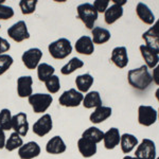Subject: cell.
Masks as SVG:
<instances>
[{
  "label": "cell",
  "instance_id": "d590c367",
  "mask_svg": "<svg viewBox=\"0 0 159 159\" xmlns=\"http://www.w3.org/2000/svg\"><path fill=\"white\" fill-rule=\"evenodd\" d=\"M15 12L12 7L6 6V4H0V20H7L11 19L14 16Z\"/></svg>",
  "mask_w": 159,
  "mask_h": 159
},
{
  "label": "cell",
  "instance_id": "8992f818",
  "mask_svg": "<svg viewBox=\"0 0 159 159\" xmlns=\"http://www.w3.org/2000/svg\"><path fill=\"white\" fill-rule=\"evenodd\" d=\"M7 35L9 37L16 43H22L25 39L30 38V32L28 30L27 24L25 20H19L15 22L7 29Z\"/></svg>",
  "mask_w": 159,
  "mask_h": 159
},
{
  "label": "cell",
  "instance_id": "9c48e42d",
  "mask_svg": "<svg viewBox=\"0 0 159 159\" xmlns=\"http://www.w3.org/2000/svg\"><path fill=\"white\" fill-rule=\"evenodd\" d=\"M53 129V120L50 114H43L36 122L33 124L32 130L38 137H45Z\"/></svg>",
  "mask_w": 159,
  "mask_h": 159
},
{
  "label": "cell",
  "instance_id": "d4e9b609",
  "mask_svg": "<svg viewBox=\"0 0 159 159\" xmlns=\"http://www.w3.org/2000/svg\"><path fill=\"white\" fill-rule=\"evenodd\" d=\"M123 16V7L117 4H112L107 7L104 13V19L107 25H112Z\"/></svg>",
  "mask_w": 159,
  "mask_h": 159
},
{
  "label": "cell",
  "instance_id": "8fae6325",
  "mask_svg": "<svg viewBox=\"0 0 159 159\" xmlns=\"http://www.w3.org/2000/svg\"><path fill=\"white\" fill-rule=\"evenodd\" d=\"M29 121H28V116L25 112H17L13 116L12 119V129L15 133H17L21 137H25L29 133Z\"/></svg>",
  "mask_w": 159,
  "mask_h": 159
},
{
  "label": "cell",
  "instance_id": "7402d4cb",
  "mask_svg": "<svg viewBox=\"0 0 159 159\" xmlns=\"http://www.w3.org/2000/svg\"><path fill=\"white\" fill-rule=\"evenodd\" d=\"M111 35H110V32L105 28L102 27H94L93 29L91 30V39L93 45H103V43H106L108 40L110 39Z\"/></svg>",
  "mask_w": 159,
  "mask_h": 159
},
{
  "label": "cell",
  "instance_id": "d6986e66",
  "mask_svg": "<svg viewBox=\"0 0 159 159\" xmlns=\"http://www.w3.org/2000/svg\"><path fill=\"white\" fill-rule=\"evenodd\" d=\"M139 50H140V53L142 55L143 60H144L145 64H147V67L148 68H155L156 66L158 65L159 63V54L153 51L152 49L148 47L145 45H141L139 47Z\"/></svg>",
  "mask_w": 159,
  "mask_h": 159
},
{
  "label": "cell",
  "instance_id": "cb8c5ba5",
  "mask_svg": "<svg viewBox=\"0 0 159 159\" xmlns=\"http://www.w3.org/2000/svg\"><path fill=\"white\" fill-rule=\"evenodd\" d=\"M94 80L90 73L80 74L75 79V86L81 93H87L93 84Z\"/></svg>",
  "mask_w": 159,
  "mask_h": 159
},
{
  "label": "cell",
  "instance_id": "ac0fdd59",
  "mask_svg": "<svg viewBox=\"0 0 159 159\" xmlns=\"http://www.w3.org/2000/svg\"><path fill=\"white\" fill-rule=\"evenodd\" d=\"M120 139H121V135L117 127H111L107 132L104 133L103 143L106 150H114L120 144Z\"/></svg>",
  "mask_w": 159,
  "mask_h": 159
},
{
  "label": "cell",
  "instance_id": "6da1fadb",
  "mask_svg": "<svg viewBox=\"0 0 159 159\" xmlns=\"http://www.w3.org/2000/svg\"><path fill=\"white\" fill-rule=\"evenodd\" d=\"M127 81L133 88L138 90H145L152 84L153 79L148 72V68L143 65L139 68L129 70L127 73Z\"/></svg>",
  "mask_w": 159,
  "mask_h": 159
},
{
  "label": "cell",
  "instance_id": "2e32d148",
  "mask_svg": "<svg viewBox=\"0 0 159 159\" xmlns=\"http://www.w3.org/2000/svg\"><path fill=\"white\" fill-rule=\"evenodd\" d=\"M78 150L84 158H90L98 152V147H97V143L81 137L78 140Z\"/></svg>",
  "mask_w": 159,
  "mask_h": 159
},
{
  "label": "cell",
  "instance_id": "4fadbf2b",
  "mask_svg": "<svg viewBox=\"0 0 159 159\" xmlns=\"http://www.w3.org/2000/svg\"><path fill=\"white\" fill-rule=\"evenodd\" d=\"M33 79L30 75H22L17 79V94L19 98H29L33 94Z\"/></svg>",
  "mask_w": 159,
  "mask_h": 159
},
{
  "label": "cell",
  "instance_id": "44dd1931",
  "mask_svg": "<svg viewBox=\"0 0 159 159\" xmlns=\"http://www.w3.org/2000/svg\"><path fill=\"white\" fill-rule=\"evenodd\" d=\"M112 110L110 107L108 106H100L97 107L93 111L91 112L90 117H89V120H90L91 123L93 124H100V123L104 122L105 120H107L108 118L111 116Z\"/></svg>",
  "mask_w": 159,
  "mask_h": 159
},
{
  "label": "cell",
  "instance_id": "e0dca14e",
  "mask_svg": "<svg viewBox=\"0 0 159 159\" xmlns=\"http://www.w3.org/2000/svg\"><path fill=\"white\" fill-rule=\"evenodd\" d=\"M74 49L78 53L83 55H91L94 52V45L92 43V39L90 36H81L75 42Z\"/></svg>",
  "mask_w": 159,
  "mask_h": 159
},
{
  "label": "cell",
  "instance_id": "5b68a950",
  "mask_svg": "<svg viewBox=\"0 0 159 159\" xmlns=\"http://www.w3.org/2000/svg\"><path fill=\"white\" fill-rule=\"evenodd\" d=\"M83 99V93H81L75 88H70L61 94L58 98V103L64 107H78L82 104Z\"/></svg>",
  "mask_w": 159,
  "mask_h": 159
},
{
  "label": "cell",
  "instance_id": "30bf717a",
  "mask_svg": "<svg viewBox=\"0 0 159 159\" xmlns=\"http://www.w3.org/2000/svg\"><path fill=\"white\" fill-rule=\"evenodd\" d=\"M157 118V111L150 105H140L138 108V122L143 126L153 125Z\"/></svg>",
  "mask_w": 159,
  "mask_h": 159
},
{
  "label": "cell",
  "instance_id": "1f68e13d",
  "mask_svg": "<svg viewBox=\"0 0 159 159\" xmlns=\"http://www.w3.org/2000/svg\"><path fill=\"white\" fill-rule=\"evenodd\" d=\"M13 115L9 108H2L0 110V129L4 132L12 129Z\"/></svg>",
  "mask_w": 159,
  "mask_h": 159
},
{
  "label": "cell",
  "instance_id": "b9f144b4",
  "mask_svg": "<svg viewBox=\"0 0 159 159\" xmlns=\"http://www.w3.org/2000/svg\"><path fill=\"white\" fill-rule=\"evenodd\" d=\"M151 29L154 30V31H155V32L159 33V19L157 20V21L155 22V24H154V25H153L152 28H151Z\"/></svg>",
  "mask_w": 159,
  "mask_h": 159
},
{
  "label": "cell",
  "instance_id": "7a4b0ae2",
  "mask_svg": "<svg viewBox=\"0 0 159 159\" xmlns=\"http://www.w3.org/2000/svg\"><path fill=\"white\" fill-rule=\"evenodd\" d=\"M48 51L54 60H64L72 52V45L68 38H58L48 46Z\"/></svg>",
  "mask_w": 159,
  "mask_h": 159
},
{
  "label": "cell",
  "instance_id": "f35d334b",
  "mask_svg": "<svg viewBox=\"0 0 159 159\" xmlns=\"http://www.w3.org/2000/svg\"><path fill=\"white\" fill-rule=\"evenodd\" d=\"M153 82L156 85H159V64L153 69V74H152Z\"/></svg>",
  "mask_w": 159,
  "mask_h": 159
},
{
  "label": "cell",
  "instance_id": "8d00e7d4",
  "mask_svg": "<svg viewBox=\"0 0 159 159\" xmlns=\"http://www.w3.org/2000/svg\"><path fill=\"white\" fill-rule=\"evenodd\" d=\"M92 6L96 9V11L98 12V14L99 13H105L107 7H109V1L108 0H96Z\"/></svg>",
  "mask_w": 159,
  "mask_h": 159
},
{
  "label": "cell",
  "instance_id": "4316f807",
  "mask_svg": "<svg viewBox=\"0 0 159 159\" xmlns=\"http://www.w3.org/2000/svg\"><path fill=\"white\" fill-rule=\"evenodd\" d=\"M142 38L145 42V46H148L150 49L159 54V33L155 32L150 28L147 32L142 34Z\"/></svg>",
  "mask_w": 159,
  "mask_h": 159
},
{
  "label": "cell",
  "instance_id": "484cf974",
  "mask_svg": "<svg viewBox=\"0 0 159 159\" xmlns=\"http://www.w3.org/2000/svg\"><path fill=\"white\" fill-rule=\"evenodd\" d=\"M120 147H121V151L124 154H129L136 147H138L137 137H135L132 134H127V133L121 135Z\"/></svg>",
  "mask_w": 159,
  "mask_h": 159
},
{
  "label": "cell",
  "instance_id": "277c9868",
  "mask_svg": "<svg viewBox=\"0 0 159 159\" xmlns=\"http://www.w3.org/2000/svg\"><path fill=\"white\" fill-rule=\"evenodd\" d=\"M78 12V18L81 19V21L85 25V27L88 30H92L94 28L97 19H98V12L93 7L91 3H82L76 9Z\"/></svg>",
  "mask_w": 159,
  "mask_h": 159
},
{
  "label": "cell",
  "instance_id": "7bdbcfd3",
  "mask_svg": "<svg viewBox=\"0 0 159 159\" xmlns=\"http://www.w3.org/2000/svg\"><path fill=\"white\" fill-rule=\"evenodd\" d=\"M122 159H138L137 157H135V156H129V155H126V156H124Z\"/></svg>",
  "mask_w": 159,
  "mask_h": 159
},
{
  "label": "cell",
  "instance_id": "3957f363",
  "mask_svg": "<svg viewBox=\"0 0 159 159\" xmlns=\"http://www.w3.org/2000/svg\"><path fill=\"white\" fill-rule=\"evenodd\" d=\"M29 104L35 114H45L51 104L53 103V97L50 93H33L28 98Z\"/></svg>",
  "mask_w": 159,
  "mask_h": 159
},
{
  "label": "cell",
  "instance_id": "bcb514c9",
  "mask_svg": "<svg viewBox=\"0 0 159 159\" xmlns=\"http://www.w3.org/2000/svg\"><path fill=\"white\" fill-rule=\"evenodd\" d=\"M157 115H158V119H159V109H158V114Z\"/></svg>",
  "mask_w": 159,
  "mask_h": 159
},
{
  "label": "cell",
  "instance_id": "7c38bea8",
  "mask_svg": "<svg viewBox=\"0 0 159 159\" xmlns=\"http://www.w3.org/2000/svg\"><path fill=\"white\" fill-rule=\"evenodd\" d=\"M40 152H42V148L37 142L29 141V142L24 143L18 148L17 154L20 159H34L40 155Z\"/></svg>",
  "mask_w": 159,
  "mask_h": 159
},
{
  "label": "cell",
  "instance_id": "d6a6232c",
  "mask_svg": "<svg viewBox=\"0 0 159 159\" xmlns=\"http://www.w3.org/2000/svg\"><path fill=\"white\" fill-rule=\"evenodd\" d=\"M38 1L37 0H20L19 1V7L20 11L24 15H30L33 14L36 10Z\"/></svg>",
  "mask_w": 159,
  "mask_h": 159
},
{
  "label": "cell",
  "instance_id": "f1b7e54d",
  "mask_svg": "<svg viewBox=\"0 0 159 159\" xmlns=\"http://www.w3.org/2000/svg\"><path fill=\"white\" fill-rule=\"evenodd\" d=\"M82 137L86 138V139L92 141L94 143H100L104 138V132H102L101 129H98L96 126H91L88 127L87 129H85L82 134Z\"/></svg>",
  "mask_w": 159,
  "mask_h": 159
},
{
  "label": "cell",
  "instance_id": "83f0119b",
  "mask_svg": "<svg viewBox=\"0 0 159 159\" xmlns=\"http://www.w3.org/2000/svg\"><path fill=\"white\" fill-rule=\"evenodd\" d=\"M82 67H84V61L75 56V57L71 58L70 61H68V63L65 64V65L61 67V73L63 74V75H70L74 71L79 70V69H81Z\"/></svg>",
  "mask_w": 159,
  "mask_h": 159
},
{
  "label": "cell",
  "instance_id": "9a60e30c",
  "mask_svg": "<svg viewBox=\"0 0 159 159\" xmlns=\"http://www.w3.org/2000/svg\"><path fill=\"white\" fill-rule=\"evenodd\" d=\"M110 61L114 63L116 67L123 69L129 64V55H127V50L125 47H116L111 51V56Z\"/></svg>",
  "mask_w": 159,
  "mask_h": 159
},
{
  "label": "cell",
  "instance_id": "5bb4252c",
  "mask_svg": "<svg viewBox=\"0 0 159 159\" xmlns=\"http://www.w3.org/2000/svg\"><path fill=\"white\" fill-rule=\"evenodd\" d=\"M67 151V145L61 136H53L46 144V152L50 155H61Z\"/></svg>",
  "mask_w": 159,
  "mask_h": 159
},
{
  "label": "cell",
  "instance_id": "836d02e7",
  "mask_svg": "<svg viewBox=\"0 0 159 159\" xmlns=\"http://www.w3.org/2000/svg\"><path fill=\"white\" fill-rule=\"evenodd\" d=\"M45 85H46V88H47L48 92L50 94H54V93H57L61 89V81H60V78L57 75H52L50 76L47 81L45 82Z\"/></svg>",
  "mask_w": 159,
  "mask_h": 159
},
{
  "label": "cell",
  "instance_id": "7dc6e473",
  "mask_svg": "<svg viewBox=\"0 0 159 159\" xmlns=\"http://www.w3.org/2000/svg\"><path fill=\"white\" fill-rule=\"evenodd\" d=\"M156 159H159V157H158V158H156Z\"/></svg>",
  "mask_w": 159,
  "mask_h": 159
},
{
  "label": "cell",
  "instance_id": "60d3db41",
  "mask_svg": "<svg viewBox=\"0 0 159 159\" xmlns=\"http://www.w3.org/2000/svg\"><path fill=\"white\" fill-rule=\"evenodd\" d=\"M126 3V0H114V4H117V6H120V7H123L124 4Z\"/></svg>",
  "mask_w": 159,
  "mask_h": 159
},
{
  "label": "cell",
  "instance_id": "ee69618b",
  "mask_svg": "<svg viewBox=\"0 0 159 159\" xmlns=\"http://www.w3.org/2000/svg\"><path fill=\"white\" fill-rule=\"evenodd\" d=\"M155 97H156V99L158 100V102H159V88L156 90V92H155Z\"/></svg>",
  "mask_w": 159,
  "mask_h": 159
},
{
  "label": "cell",
  "instance_id": "f546056e",
  "mask_svg": "<svg viewBox=\"0 0 159 159\" xmlns=\"http://www.w3.org/2000/svg\"><path fill=\"white\" fill-rule=\"evenodd\" d=\"M37 70V78L40 82L45 83L50 76L54 75L55 73V69L53 66L49 65L47 63H40L38 65V67L36 68Z\"/></svg>",
  "mask_w": 159,
  "mask_h": 159
},
{
  "label": "cell",
  "instance_id": "52a82bcc",
  "mask_svg": "<svg viewBox=\"0 0 159 159\" xmlns=\"http://www.w3.org/2000/svg\"><path fill=\"white\" fill-rule=\"evenodd\" d=\"M43 58V51L39 48H30L21 55V61L25 67L29 70H34L38 67Z\"/></svg>",
  "mask_w": 159,
  "mask_h": 159
},
{
  "label": "cell",
  "instance_id": "c3c4849f",
  "mask_svg": "<svg viewBox=\"0 0 159 159\" xmlns=\"http://www.w3.org/2000/svg\"><path fill=\"white\" fill-rule=\"evenodd\" d=\"M0 28H1V25H0Z\"/></svg>",
  "mask_w": 159,
  "mask_h": 159
},
{
  "label": "cell",
  "instance_id": "74e56055",
  "mask_svg": "<svg viewBox=\"0 0 159 159\" xmlns=\"http://www.w3.org/2000/svg\"><path fill=\"white\" fill-rule=\"evenodd\" d=\"M10 49H11V45H10V43L7 42L6 38L0 36V55L7 53Z\"/></svg>",
  "mask_w": 159,
  "mask_h": 159
},
{
  "label": "cell",
  "instance_id": "ab89813d",
  "mask_svg": "<svg viewBox=\"0 0 159 159\" xmlns=\"http://www.w3.org/2000/svg\"><path fill=\"white\" fill-rule=\"evenodd\" d=\"M6 142H7L6 132L0 129V150H3L6 148Z\"/></svg>",
  "mask_w": 159,
  "mask_h": 159
},
{
  "label": "cell",
  "instance_id": "f6af8a7d",
  "mask_svg": "<svg viewBox=\"0 0 159 159\" xmlns=\"http://www.w3.org/2000/svg\"><path fill=\"white\" fill-rule=\"evenodd\" d=\"M4 3V0H0V4H3Z\"/></svg>",
  "mask_w": 159,
  "mask_h": 159
},
{
  "label": "cell",
  "instance_id": "603a6c76",
  "mask_svg": "<svg viewBox=\"0 0 159 159\" xmlns=\"http://www.w3.org/2000/svg\"><path fill=\"white\" fill-rule=\"evenodd\" d=\"M82 104L87 109H96L97 107L102 106V98L100 96L99 91H88L84 96Z\"/></svg>",
  "mask_w": 159,
  "mask_h": 159
},
{
  "label": "cell",
  "instance_id": "4dcf8cb0",
  "mask_svg": "<svg viewBox=\"0 0 159 159\" xmlns=\"http://www.w3.org/2000/svg\"><path fill=\"white\" fill-rule=\"evenodd\" d=\"M24 144V140H22V137L19 136L17 133L13 132L10 137L7 139L6 142V150L7 152H14V151H18V148Z\"/></svg>",
  "mask_w": 159,
  "mask_h": 159
},
{
  "label": "cell",
  "instance_id": "ffe728a7",
  "mask_svg": "<svg viewBox=\"0 0 159 159\" xmlns=\"http://www.w3.org/2000/svg\"><path fill=\"white\" fill-rule=\"evenodd\" d=\"M136 14L138 18L145 25H153L155 21V15L151 9L143 2H139L136 7Z\"/></svg>",
  "mask_w": 159,
  "mask_h": 159
},
{
  "label": "cell",
  "instance_id": "e575fe53",
  "mask_svg": "<svg viewBox=\"0 0 159 159\" xmlns=\"http://www.w3.org/2000/svg\"><path fill=\"white\" fill-rule=\"evenodd\" d=\"M13 63H14V58L10 54L4 53L0 55V75L6 73L12 67Z\"/></svg>",
  "mask_w": 159,
  "mask_h": 159
},
{
  "label": "cell",
  "instance_id": "ba28073f",
  "mask_svg": "<svg viewBox=\"0 0 159 159\" xmlns=\"http://www.w3.org/2000/svg\"><path fill=\"white\" fill-rule=\"evenodd\" d=\"M135 157L138 159H156L155 142L148 138H144L136 148Z\"/></svg>",
  "mask_w": 159,
  "mask_h": 159
}]
</instances>
